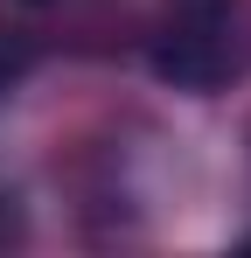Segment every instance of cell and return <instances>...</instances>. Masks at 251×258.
I'll list each match as a JSON object with an SVG mask.
<instances>
[{
  "label": "cell",
  "instance_id": "7a4b0ae2",
  "mask_svg": "<svg viewBox=\"0 0 251 258\" xmlns=\"http://www.w3.org/2000/svg\"><path fill=\"white\" fill-rule=\"evenodd\" d=\"M14 70H21V56H14V49H7V42H0V91H7V84H14Z\"/></svg>",
  "mask_w": 251,
  "mask_h": 258
},
{
  "label": "cell",
  "instance_id": "6da1fadb",
  "mask_svg": "<svg viewBox=\"0 0 251 258\" xmlns=\"http://www.w3.org/2000/svg\"><path fill=\"white\" fill-rule=\"evenodd\" d=\"M244 70V0H161L154 77L174 91H223Z\"/></svg>",
  "mask_w": 251,
  "mask_h": 258
},
{
  "label": "cell",
  "instance_id": "3957f363",
  "mask_svg": "<svg viewBox=\"0 0 251 258\" xmlns=\"http://www.w3.org/2000/svg\"><path fill=\"white\" fill-rule=\"evenodd\" d=\"M28 7H42V0H28Z\"/></svg>",
  "mask_w": 251,
  "mask_h": 258
}]
</instances>
